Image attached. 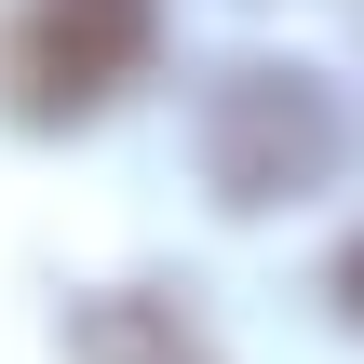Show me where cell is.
<instances>
[{"instance_id":"1","label":"cell","mask_w":364,"mask_h":364,"mask_svg":"<svg viewBox=\"0 0 364 364\" xmlns=\"http://www.w3.org/2000/svg\"><path fill=\"white\" fill-rule=\"evenodd\" d=\"M189 162H203L216 216H284V203L338 189L351 176V95H338V68H311V54H230L189 95Z\"/></svg>"},{"instance_id":"2","label":"cell","mask_w":364,"mask_h":364,"mask_svg":"<svg viewBox=\"0 0 364 364\" xmlns=\"http://www.w3.org/2000/svg\"><path fill=\"white\" fill-rule=\"evenodd\" d=\"M162 54V0H14L0 27V108L27 135H81L108 122Z\"/></svg>"},{"instance_id":"3","label":"cell","mask_w":364,"mask_h":364,"mask_svg":"<svg viewBox=\"0 0 364 364\" xmlns=\"http://www.w3.org/2000/svg\"><path fill=\"white\" fill-rule=\"evenodd\" d=\"M54 351L68 364H230L189 284H95L54 311Z\"/></svg>"},{"instance_id":"4","label":"cell","mask_w":364,"mask_h":364,"mask_svg":"<svg viewBox=\"0 0 364 364\" xmlns=\"http://www.w3.org/2000/svg\"><path fill=\"white\" fill-rule=\"evenodd\" d=\"M324 311H338V324H351V338H364V230H351V243H338V257H324Z\"/></svg>"},{"instance_id":"5","label":"cell","mask_w":364,"mask_h":364,"mask_svg":"<svg viewBox=\"0 0 364 364\" xmlns=\"http://www.w3.org/2000/svg\"><path fill=\"white\" fill-rule=\"evenodd\" d=\"M351 14H364V0H351Z\"/></svg>"}]
</instances>
